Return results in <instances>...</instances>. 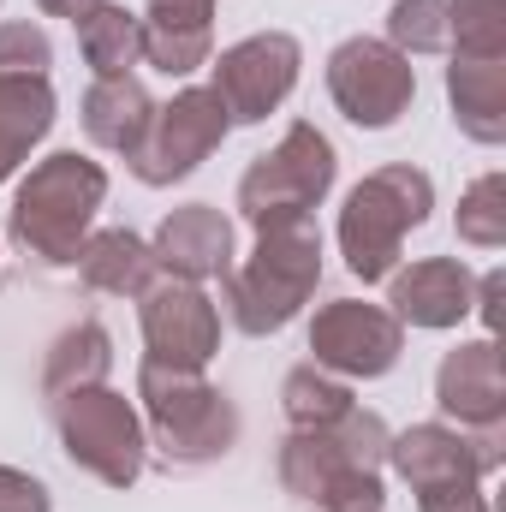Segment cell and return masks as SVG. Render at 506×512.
Returning <instances> with one entry per match:
<instances>
[{"label":"cell","mask_w":506,"mask_h":512,"mask_svg":"<svg viewBox=\"0 0 506 512\" xmlns=\"http://www.w3.org/2000/svg\"><path fill=\"white\" fill-rule=\"evenodd\" d=\"M405 60L447 54V0H393L387 6V36Z\"/></svg>","instance_id":"obj_27"},{"label":"cell","mask_w":506,"mask_h":512,"mask_svg":"<svg viewBox=\"0 0 506 512\" xmlns=\"http://www.w3.org/2000/svg\"><path fill=\"white\" fill-rule=\"evenodd\" d=\"M72 274L84 280V292H102V298H143L149 292V280L161 274V262L149 251V239L143 233H131V227H102V233H90L84 239V251L72 262Z\"/></svg>","instance_id":"obj_18"},{"label":"cell","mask_w":506,"mask_h":512,"mask_svg":"<svg viewBox=\"0 0 506 512\" xmlns=\"http://www.w3.org/2000/svg\"><path fill=\"white\" fill-rule=\"evenodd\" d=\"M435 405L459 429L506 423V370H501V346L489 334L465 340V346H453L441 358V370H435Z\"/></svg>","instance_id":"obj_16"},{"label":"cell","mask_w":506,"mask_h":512,"mask_svg":"<svg viewBox=\"0 0 506 512\" xmlns=\"http://www.w3.org/2000/svg\"><path fill=\"white\" fill-rule=\"evenodd\" d=\"M501 292H506V274L501 268H489V274L477 280V298H471V316H483L489 340H495V328H501Z\"/></svg>","instance_id":"obj_31"},{"label":"cell","mask_w":506,"mask_h":512,"mask_svg":"<svg viewBox=\"0 0 506 512\" xmlns=\"http://www.w3.org/2000/svg\"><path fill=\"white\" fill-rule=\"evenodd\" d=\"M42 6V18H66V24H84L102 0H36Z\"/></svg>","instance_id":"obj_32"},{"label":"cell","mask_w":506,"mask_h":512,"mask_svg":"<svg viewBox=\"0 0 506 512\" xmlns=\"http://www.w3.org/2000/svg\"><path fill=\"white\" fill-rule=\"evenodd\" d=\"M352 382L316 370V364H292L286 382H280V411H286V429H328L352 411Z\"/></svg>","instance_id":"obj_24"},{"label":"cell","mask_w":506,"mask_h":512,"mask_svg":"<svg viewBox=\"0 0 506 512\" xmlns=\"http://www.w3.org/2000/svg\"><path fill=\"white\" fill-rule=\"evenodd\" d=\"M137 334H143V358L173 370H209V358L221 352V310L203 286L155 274L149 292L137 298Z\"/></svg>","instance_id":"obj_13"},{"label":"cell","mask_w":506,"mask_h":512,"mask_svg":"<svg viewBox=\"0 0 506 512\" xmlns=\"http://www.w3.org/2000/svg\"><path fill=\"white\" fill-rule=\"evenodd\" d=\"M102 203H108L102 161H90L78 149H54L12 191L6 239H12V251L24 256V262H36L42 274H66L78 262V251H84V239L96 233Z\"/></svg>","instance_id":"obj_1"},{"label":"cell","mask_w":506,"mask_h":512,"mask_svg":"<svg viewBox=\"0 0 506 512\" xmlns=\"http://www.w3.org/2000/svg\"><path fill=\"white\" fill-rule=\"evenodd\" d=\"M227 131H233V120H227L221 96L209 84H185L173 102H155L149 131L137 137V149L126 155L131 179L149 185V191H167V185L191 179L227 143Z\"/></svg>","instance_id":"obj_7"},{"label":"cell","mask_w":506,"mask_h":512,"mask_svg":"<svg viewBox=\"0 0 506 512\" xmlns=\"http://www.w3.org/2000/svg\"><path fill=\"white\" fill-rule=\"evenodd\" d=\"M209 90L221 96L227 120L233 126H262L292 90H298V72H304V48L298 36L286 30H256V36H239L233 48H221L209 60Z\"/></svg>","instance_id":"obj_10"},{"label":"cell","mask_w":506,"mask_h":512,"mask_svg":"<svg viewBox=\"0 0 506 512\" xmlns=\"http://www.w3.org/2000/svg\"><path fill=\"white\" fill-rule=\"evenodd\" d=\"M114 370V334L102 322H72L54 334L48 358H42V393L48 405L66 399V393H84V387H102Z\"/></svg>","instance_id":"obj_22"},{"label":"cell","mask_w":506,"mask_h":512,"mask_svg":"<svg viewBox=\"0 0 506 512\" xmlns=\"http://www.w3.org/2000/svg\"><path fill=\"white\" fill-rule=\"evenodd\" d=\"M78 30V54L96 78H131V66H143V18L120 6V0H102Z\"/></svg>","instance_id":"obj_23"},{"label":"cell","mask_w":506,"mask_h":512,"mask_svg":"<svg viewBox=\"0 0 506 512\" xmlns=\"http://www.w3.org/2000/svg\"><path fill=\"white\" fill-rule=\"evenodd\" d=\"M387 465L417 489L435 483H483L506 465V423L489 429H459V423H411L387 435Z\"/></svg>","instance_id":"obj_11"},{"label":"cell","mask_w":506,"mask_h":512,"mask_svg":"<svg viewBox=\"0 0 506 512\" xmlns=\"http://www.w3.org/2000/svg\"><path fill=\"white\" fill-rule=\"evenodd\" d=\"M471 298H477V274L459 256H417L387 274V310L399 328L447 334L471 316Z\"/></svg>","instance_id":"obj_14"},{"label":"cell","mask_w":506,"mask_h":512,"mask_svg":"<svg viewBox=\"0 0 506 512\" xmlns=\"http://www.w3.org/2000/svg\"><path fill=\"white\" fill-rule=\"evenodd\" d=\"M0 512H54V495L42 477L18 471V465H0Z\"/></svg>","instance_id":"obj_29"},{"label":"cell","mask_w":506,"mask_h":512,"mask_svg":"<svg viewBox=\"0 0 506 512\" xmlns=\"http://www.w3.org/2000/svg\"><path fill=\"white\" fill-rule=\"evenodd\" d=\"M447 108L453 126L483 149L506 143V60H459L447 66Z\"/></svg>","instance_id":"obj_19"},{"label":"cell","mask_w":506,"mask_h":512,"mask_svg":"<svg viewBox=\"0 0 506 512\" xmlns=\"http://www.w3.org/2000/svg\"><path fill=\"white\" fill-rule=\"evenodd\" d=\"M405 352V328L387 304L334 298L310 316V364L340 382H381Z\"/></svg>","instance_id":"obj_12"},{"label":"cell","mask_w":506,"mask_h":512,"mask_svg":"<svg viewBox=\"0 0 506 512\" xmlns=\"http://www.w3.org/2000/svg\"><path fill=\"white\" fill-rule=\"evenodd\" d=\"M54 114H60V102H54L48 78H0V185L54 131Z\"/></svg>","instance_id":"obj_21"},{"label":"cell","mask_w":506,"mask_h":512,"mask_svg":"<svg viewBox=\"0 0 506 512\" xmlns=\"http://www.w3.org/2000/svg\"><path fill=\"white\" fill-rule=\"evenodd\" d=\"M459 239L471 251H501L506 245V173H483L459 191V215H453Z\"/></svg>","instance_id":"obj_26"},{"label":"cell","mask_w":506,"mask_h":512,"mask_svg":"<svg viewBox=\"0 0 506 512\" xmlns=\"http://www.w3.org/2000/svg\"><path fill=\"white\" fill-rule=\"evenodd\" d=\"M274 471L298 512H387L381 471L346 459V447L328 429H286Z\"/></svg>","instance_id":"obj_8"},{"label":"cell","mask_w":506,"mask_h":512,"mask_svg":"<svg viewBox=\"0 0 506 512\" xmlns=\"http://www.w3.org/2000/svg\"><path fill=\"white\" fill-rule=\"evenodd\" d=\"M137 417L149 459L161 471H209L239 447V405L203 370H173L143 358L137 364Z\"/></svg>","instance_id":"obj_2"},{"label":"cell","mask_w":506,"mask_h":512,"mask_svg":"<svg viewBox=\"0 0 506 512\" xmlns=\"http://www.w3.org/2000/svg\"><path fill=\"white\" fill-rule=\"evenodd\" d=\"M334 173H340V155H334V137L316 131L310 120H292L280 131V143L268 155H256L239 179V215L251 227L268 221H292V215H316L334 191Z\"/></svg>","instance_id":"obj_6"},{"label":"cell","mask_w":506,"mask_h":512,"mask_svg":"<svg viewBox=\"0 0 506 512\" xmlns=\"http://www.w3.org/2000/svg\"><path fill=\"white\" fill-rule=\"evenodd\" d=\"M227 286V322L245 340H268L280 328H292L304 316V304L322 286V233L310 215L292 221H268L256 227V251L233 262Z\"/></svg>","instance_id":"obj_3"},{"label":"cell","mask_w":506,"mask_h":512,"mask_svg":"<svg viewBox=\"0 0 506 512\" xmlns=\"http://www.w3.org/2000/svg\"><path fill=\"white\" fill-rule=\"evenodd\" d=\"M417 512H495L483 483H435V489H417Z\"/></svg>","instance_id":"obj_30"},{"label":"cell","mask_w":506,"mask_h":512,"mask_svg":"<svg viewBox=\"0 0 506 512\" xmlns=\"http://www.w3.org/2000/svg\"><path fill=\"white\" fill-rule=\"evenodd\" d=\"M48 66H54V42L42 24L30 18L0 24V78H48Z\"/></svg>","instance_id":"obj_28"},{"label":"cell","mask_w":506,"mask_h":512,"mask_svg":"<svg viewBox=\"0 0 506 512\" xmlns=\"http://www.w3.org/2000/svg\"><path fill=\"white\" fill-rule=\"evenodd\" d=\"M54 411V435H60V453L96 477L102 489H131L143 471H149V441H143V417H137V399L114 393V387H84V393H66L48 405Z\"/></svg>","instance_id":"obj_5"},{"label":"cell","mask_w":506,"mask_h":512,"mask_svg":"<svg viewBox=\"0 0 506 512\" xmlns=\"http://www.w3.org/2000/svg\"><path fill=\"white\" fill-rule=\"evenodd\" d=\"M429 209H435V179L423 167L381 161L376 173H364L346 191L340 221H334V239H340L352 280H364V286L387 280L405 256V239L429 221Z\"/></svg>","instance_id":"obj_4"},{"label":"cell","mask_w":506,"mask_h":512,"mask_svg":"<svg viewBox=\"0 0 506 512\" xmlns=\"http://www.w3.org/2000/svg\"><path fill=\"white\" fill-rule=\"evenodd\" d=\"M137 18H143V60L161 78H191L215 60V0H149Z\"/></svg>","instance_id":"obj_17"},{"label":"cell","mask_w":506,"mask_h":512,"mask_svg":"<svg viewBox=\"0 0 506 512\" xmlns=\"http://www.w3.org/2000/svg\"><path fill=\"white\" fill-rule=\"evenodd\" d=\"M447 54L506 60V0H447Z\"/></svg>","instance_id":"obj_25"},{"label":"cell","mask_w":506,"mask_h":512,"mask_svg":"<svg viewBox=\"0 0 506 512\" xmlns=\"http://www.w3.org/2000/svg\"><path fill=\"white\" fill-rule=\"evenodd\" d=\"M328 96L358 131H393L417 102V66L381 42V36H346L328 54Z\"/></svg>","instance_id":"obj_9"},{"label":"cell","mask_w":506,"mask_h":512,"mask_svg":"<svg viewBox=\"0 0 506 512\" xmlns=\"http://www.w3.org/2000/svg\"><path fill=\"white\" fill-rule=\"evenodd\" d=\"M149 251L161 262V274H173V280H191V286L227 280L233 274V221L215 203H179L161 215Z\"/></svg>","instance_id":"obj_15"},{"label":"cell","mask_w":506,"mask_h":512,"mask_svg":"<svg viewBox=\"0 0 506 512\" xmlns=\"http://www.w3.org/2000/svg\"><path fill=\"white\" fill-rule=\"evenodd\" d=\"M149 114H155V96L137 84V78H96L78 102V126L96 149L108 155H131L137 137L149 131Z\"/></svg>","instance_id":"obj_20"}]
</instances>
